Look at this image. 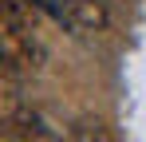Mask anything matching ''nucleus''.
I'll use <instances>...</instances> for the list:
<instances>
[{
  "mask_svg": "<svg viewBox=\"0 0 146 142\" xmlns=\"http://www.w3.org/2000/svg\"><path fill=\"white\" fill-rule=\"evenodd\" d=\"M0 44H4V71H16V75L40 71V63H44V51H40L36 36H32L28 28H20V24H8V20H4Z\"/></svg>",
  "mask_w": 146,
  "mask_h": 142,
  "instance_id": "obj_1",
  "label": "nucleus"
},
{
  "mask_svg": "<svg viewBox=\"0 0 146 142\" xmlns=\"http://www.w3.org/2000/svg\"><path fill=\"white\" fill-rule=\"evenodd\" d=\"M59 16L71 24L75 32H103V28H107V20H111L103 0H63Z\"/></svg>",
  "mask_w": 146,
  "mask_h": 142,
  "instance_id": "obj_2",
  "label": "nucleus"
},
{
  "mask_svg": "<svg viewBox=\"0 0 146 142\" xmlns=\"http://www.w3.org/2000/svg\"><path fill=\"white\" fill-rule=\"evenodd\" d=\"M4 134L16 142H48V126H44V118L36 115L32 107H16V111H8L4 115Z\"/></svg>",
  "mask_w": 146,
  "mask_h": 142,
  "instance_id": "obj_3",
  "label": "nucleus"
},
{
  "mask_svg": "<svg viewBox=\"0 0 146 142\" xmlns=\"http://www.w3.org/2000/svg\"><path fill=\"white\" fill-rule=\"evenodd\" d=\"M71 142H119V134L111 130V122H103L95 115H83L71 126Z\"/></svg>",
  "mask_w": 146,
  "mask_h": 142,
  "instance_id": "obj_4",
  "label": "nucleus"
},
{
  "mask_svg": "<svg viewBox=\"0 0 146 142\" xmlns=\"http://www.w3.org/2000/svg\"><path fill=\"white\" fill-rule=\"evenodd\" d=\"M4 142H16V138H8V134H4Z\"/></svg>",
  "mask_w": 146,
  "mask_h": 142,
  "instance_id": "obj_5",
  "label": "nucleus"
}]
</instances>
